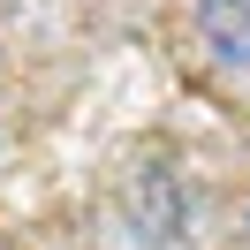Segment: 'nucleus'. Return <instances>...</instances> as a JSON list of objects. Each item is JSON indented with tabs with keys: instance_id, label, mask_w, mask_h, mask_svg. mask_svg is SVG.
Wrapping results in <instances>:
<instances>
[{
	"instance_id": "nucleus-1",
	"label": "nucleus",
	"mask_w": 250,
	"mask_h": 250,
	"mask_svg": "<svg viewBox=\"0 0 250 250\" xmlns=\"http://www.w3.org/2000/svg\"><path fill=\"white\" fill-rule=\"evenodd\" d=\"M197 31L220 68L250 76V0H197Z\"/></svg>"
}]
</instances>
